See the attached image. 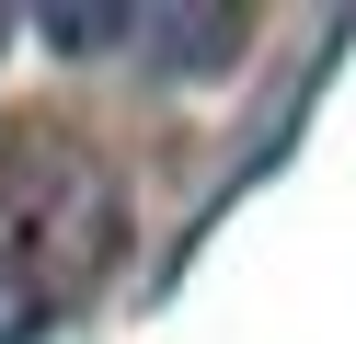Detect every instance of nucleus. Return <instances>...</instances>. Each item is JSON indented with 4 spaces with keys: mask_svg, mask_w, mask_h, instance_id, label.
<instances>
[{
    "mask_svg": "<svg viewBox=\"0 0 356 344\" xmlns=\"http://www.w3.org/2000/svg\"><path fill=\"white\" fill-rule=\"evenodd\" d=\"M0 46H12V12H0Z\"/></svg>",
    "mask_w": 356,
    "mask_h": 344,
    "instance_id": "nucleus-3",
    "label": "nucleus"
},
{
    "mask_svg": "<svg viewBox=\"0 0 356 344\" xmlns=\"http://www.w3.org/2000/svg\"><path fill=\"white\" fill-rule=\"evenodd\" d=\"M35 35L70 58H161V69H230L253 46V12H92V0H47Z\"/></svg>",
    "mask_w": 356,
    "mask_h": 344,
    "instance_id": "nucleus-2",
    "label": "nucleus"
},
{
    "mask_svg": "<svg viewBox=\"0 0 356 344\" xmlns=\"http://www.w3.org/2000/svg\"><path fill=\"white\" fill-rule=\"evenodd\" d=\"M115 264H127V172L70 115L0 126V344H35L70 310H92Z\"/></svg>",
    "mask_w": 356,
    "mask_h": 344,
    "instance_id": "nucleus-1",
    "label": "nucleus"
}]
</instances>
